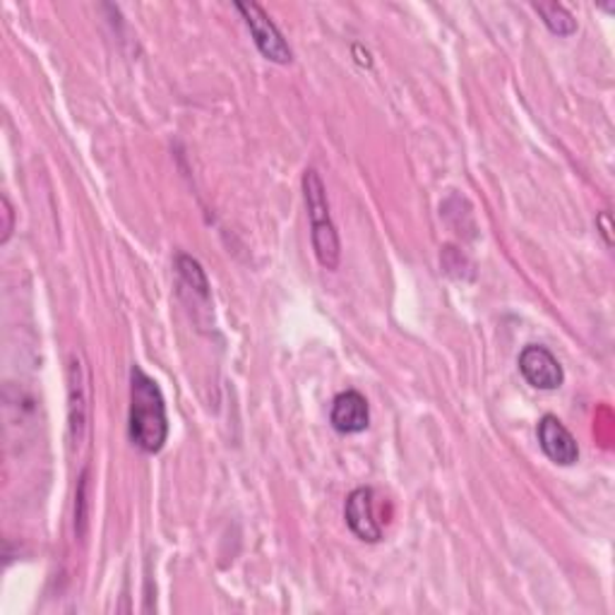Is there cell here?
<instances>
[{"mask_svg": "<svg viewBox=\"0 0 615 615\" xmlns=\"http://www.w3.org/2000/svg\"><path fill=\"white\" fill-rule=\"evenodd\" d=\"M128 432L137 450L147 455H157L169 438V416L161 389L139 366L131 371Z\"/></svg>", "mask_w": 615, "mask_h": 615, "instance_id": "6da1fadb", "label": "cell"}, {"mask_svg": "<svg viewBox=\"0 0 615 615\" xmlns=\"http://www.w3.org/2000/svg\"><path fill=\"white\" fill-rule=\"evenodd\" d=\"M303 195L308 205V217H311L315 258L325 270H337L342 258V243L330 217L325 184L315 169H305L303 174Z\"/></svg>", "mask_w": 615, "mask_h": 615, "instance_id": "7a4b0ae2", "label": "cell"}, {"mask_svg": "<svg viewBox=\"0 0 615 615\" xmlns=\"http://www.w3.org/2000/svg\"><path fill=\"white\" fill-rule=\"evenodd\" d=\"M67 421H70V442L80 447L87 438L90 428V375L85 361L77 352L70 354L67 361Z\"/></svg>", "mask_w": 615, "mask_h": 615, "instance_id": "3957f363", "label": "cell"}, {"mask_svg": "<svg viewBox=\"0 0 615 615\" xmlns=\"http://www.w3.org/2000/svg\"><path fill=\"white\" fill-rule=\"evenodd\" d=\"M236 10L243 15L250 34H253V39H256V46L264 59L279 63V65H286L293 61V53L284 41L282 32L277 30L272 18L258 3H236Z\"/></svg>", "mask_w": 615, "mask_h": 615, "instance_id": "277c9868", "label": "cell"}, {"mask_svg": "<svg viewBox=\"0 0 615 615\" xmlns=\"http://www.w3.org/2000/svg\"><path fill=\"white\" fill-rule=\"evenodd\" d=\"M520 373L531 387L546 389V393L557 389L565 381L561 361H557L546 346L539 344L524 346V352L520 354Z\"/></svg>", "mask_w": 615, "mask_h": 615, "instance_id": "5b68a950", "label": "cell"}, {"mask_svg": "<svg viewBox=\"0 0 615 615\" xmlns=\"http://www.w3.org/2000/svg\"><path fill=\"white\" fill-rule=\"evenodd\" d=\"M344 517L348 529L354 531V536L366 543H377L383 539V524L375 517V491L373 488H356V491L346 498Z\"/></svg>", "mask_w": 615, "mask_h": 615, "instance_id": "8992f818", "label": "cell"}, {"mask_svg": "<svg viewBox=\"0 0 615 615\" xmlns=\"http://www.w3.org/2000/svg\"><path fill=\"white\" fill-rule=\"evenodd\" d=\"M539 445L543 455L561 467H572L580 459L577 440L572 438V432L551 414L543 416L539 421Z\"/></svg>", "mask_w": 615, "mask_h": 615, "instance_id": "52a82bcc", "label": "cell"}, {"mask_svg": "<svg viewBox=\"0 0 615 615\" xmlns=\"http://www.w3.org/2000/svg\"><path fill=\"white\" fill-rule=\"evenodd\" d=\"M332 428L344 436H352V432H363L371 424V409L368 402L356 389H346V393L337 395L332 402L330 411Z\"/></svg>", "mask_w": 615, "mask_h": 615, "instance_id": "ba28073f", "label": "cell"}, {"mask_svg": "<svg viewBox=\"0 0 615 615\" xmlns=\"http://www.w3.org/2000/svg\"><path fill=\"white\" fill-rule=\"evenodd\" d=\"M534 10L543 18V22H546V27H549V30H551L553 34H557V37H570V34H575V32H577V22H575V18H572L563 6H557V3H551V6L536 3Z\"/></svg>", "mask_w": 615, "mask_h": 615, "instance_id": "9c48e42d", "label": "cell"}, {"mask_svg": "<svg viewBox=\"0 0 615 615\" xmlns=\"http://www.w3.org/2000/svg\"><path fill=\"white\" fill-rule=\"evenodd\" d=\"M178 272L195 291L200 293L202 299H209V284H207V277H205L198 260H192L188 256H180L178 258Z\"/></svg>", "mask_w": 615, "mask_h": 615, "instance_id": "30bf717a", "label": "cell"}, {"mask_svg": "<svg viewBox=\"0 0 615 615\" xmlns=\"http://www.w3.org/2000/svg\"><path fill=\"white\" fill-rule=\"evenodd\" d=\"M3 217H6V227H3V236H0V241L8 243L10 239V233H12V207H10V200L3 195Z\"/></svg>", "mask_w": 615, "mask_h": 615, "instance_id": "8fae6325", "label": "cell"}]
</instances>
